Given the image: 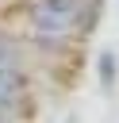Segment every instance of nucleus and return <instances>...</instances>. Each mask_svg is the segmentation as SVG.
Masks as SVG:
<instances>
[{
    "label": "nucleus",
    "mask_w": 119,
    "mask_h": 123,
    "mask_svg": "<svg viewBox=\"0 0 119 123\" xmlns=\"http://www.w3.org/2000/svg\"><path fill=\"white\" fill-rule=\"evenodd\" d=\"M31 104V77L23 65H0V108L23 115Z\"/></svg>",
    "instance_id": "f257e3e1"
}]
</instances>
